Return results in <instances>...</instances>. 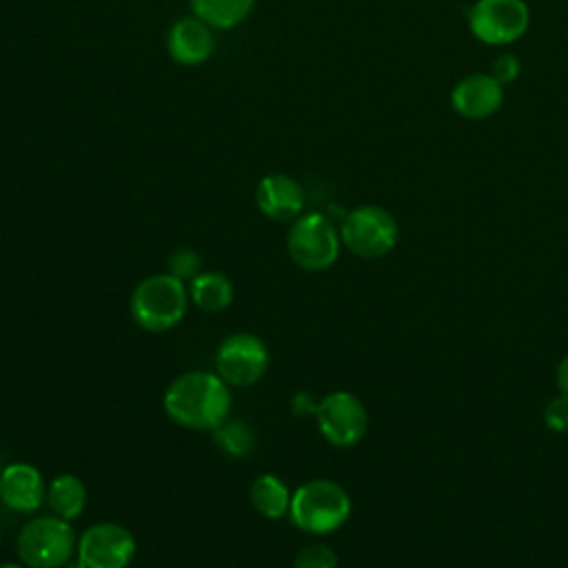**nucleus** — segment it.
<instances>
[{"mask_svg": "<svg viewBox=\"0 0 568 568\" xmlns=\"http://www.w3.org/2000/svg\"><path fill=\"white\" fill-rule=\"evenodd\" d=\"M231 386L215 371L180 373L164 390L169 419L189 430H215L231 417Z\"/></svg>", "mask_w": 568, "mask_h": 568, "instance_id": "nucleus-1", "label": "nucleus"}, {"mask_svg": "<svg viewBox=\"0 0 568 568\" xmlns=\"http://www.w3.org/2000/svg\"><path fill=\"white\" fill-rule=\"evenodd\" d=\"M189 304L191 297L186 282L164 271L138 282L129 300V311L142 331L164 333L184 320Z\"/></svg>", "mask_w": 568, "mask_h": 568, "instance_id": "nucleus-2", "label": "nucleus"}, {"mask_svg": "<svg viewBox=\"0 0 568 568\" xmlns=\"http://www.w3.org/2000/svg\"><path fill=\"white\" fill-rule=\"evenodd\" d=\"M291 524L308 535H331L351 517V497L333 479H308L293 490L288 515Z\"/></svg>", "mask_w": 568, "mask_h": 568, "instance_id": "nucleus-3", "label": "nucleus"}, {"mask_svg": "<svg viewBox=\"0 0 568 568\" xmlns=\"http://www.w3.org/2000/svg\"><path fill=\"white\" fill-rule=\"evenodd\" d=\"M78 535L71 521L47 513L20 526L16 555L29 568H67L75 559Z\"/></svg>", "mask_w": 568, "mask_h": 568, "instance_id": "nucleus-4", "label": "nucleus"}, {"mask_svg": "<svg viewBox=\"0 0 568 568\" xmlns=\"http://www.w3.org/2000/svg\"><path fill=\"white\" fill-rule=\"evenodd\" d=\"M286 251L295 266L317 273L333 266L342 251L339 229L320 211L302 213L286 231Z\"/></svg>", "mask_w": 568, "mask_h": 568, "instance_id": "nucleus-5", "label": "nucleus"}, {"mask_svg": "<svg viewBox=\"0 0 568 568\" xmlns=\"http://www.w3.org/2000/svg\"><path fill=\"white\" fill-rule=\"evenodd\" d=\"M342 246L362 260H377L390 253L399 237L395 215L379 204L353 206L339 224Z\"/></svg>", "mask_w": 568, "mask_h": 568, "instance_id": "nucleus-6", "label": "nucleus"}, {"mask_svg": "<svg viewBox=\"0 0 568 568\" xmlns=\"http://www.w3.org/2000/svg\"><path fill=\"white\" fill-rule=\"evenodd\" d=\"M468 31L486 47H508L530 27L526 0H475L466 13Z\"/></svg>", "mask_w": 568, "mask_h": 568, "instance_id": "nucleus-7", "label": "nucleus"}, {"mask_svg": "<svg viewBox=\"0 0 568 568\" xmlns=\"http://www.w3.org/2000/svg\"><path fill=\"white\" fill-rule=\"evenodd\" d=\"M271 362L268 346L262 337L253 333H231L226 335L213 355V371L231 386L246 388L257 384Z\"/></svg>", "mask_w": 568, "mask_h": 568, "instance_id": "nucleus-8", "label": "nucleus"}, {"mask_svg": "<svg viewBox=\"0 0 568 568\" xmlns=\"http://www.w3.org/2000/svg\"><path fill=\"white\" fill-rule=\"evenodd\" d=\"M313 417L322 437L337 448L359 444L368 430L366 406L348 390H333L324 395L317 402Z\"/></svg>", "mask_w": 568, "mask_h": 568, "instance_id": "nucleus-9", "label": "nucleus"}, {"mask_svg": "<svg viewBox=\"0 0 568 568\" xmlns=\"http://www.w3.org/2000/svg\"><path fill=\"white\" fill-rule=\"evenodd\" d=\"M133 557L135 537L118 521H98L78 535L75 561L82 568H126Z\"/></svg>", "mask_w": 568, "mask_h": 568, "instance_id": "nucleus-10", "label": "nucleus"}, {"mask_svg": "<svg viewBox=\"0 0 568 568\" xmlns=\"http://www.w3.org/2000/svg\"><path fill=\"white\" fill-rule=\"evenodd\" d=\"M504 104V84L490 73L473 71L450 89V106L464 120H486Z\"/></svg>", "mask_w": 568, "mask_h": 568, "instance_id": "nucleus-11", "label": "nucleus"}, {"mask_svg": "<svg viewBox=\"0 0 568 568\" xmlns=\"http://www.w3.org/2000/svg\"><path fill=\"white\" fill-rule=\"evenodd\" d=\"M47 499V481L42 473L27 462H11L0 468V501L4 508L33 515Z\"/></svg>", "mask_w": 568, "mask_h": 568, "instance_id": "nucleus-12", "label": "nucleus"}, {"mask_svg": "<svg viewBox=\"0 0 568 568\" xmlns=\"http://www.w3.org/2000/svg\"><path fill=\"white\" fill-rule=\"evenodd\" d=\"M255 204L260 213L273 222H293L304 213L306 193L288 173H266L255 186Z\"/></svg>", "mask_w": 568, "mask_h": 568, "instance_id": "nucleus-13", "label": "nucleus"}, {"mask_svg": "<svg viewBox=\"0 0 568 568\" xmlns=\"http://www.w3.org/2000/svg\"><path fill=\"white\" fill-rule=\"evenodd\" d=\"M215 49L213 29L200 18L182 16L166 31V53L180 67L204 64Z\"/></svg>", "mask_w": 568, "mask_h": 568, "instance_id": "nucleus-14", "label": "nucleus"}, {"mask_svg": "<svg viewBox=\"0 0 568 568\" xmlns=\"http://www.w3.org/2000/svg\"><path fill=\"white\" fill-rule=\"evenodd\" d=\"M87 499H89L87 486L73 473H60L47 484L44 504L49 506V513H53L67 521H73L84 513Z\"/></svg>", "mask_w": 568, "mask_h": 568, "instance_id": "nucleus-15", "label": "nucleus"}, {"mask_svg": "<svg viewBox=\"0 0 568 568\" xmlns=\"http://www.w3.org/2000/svg\"><path fill=\"white\" fill-rule=\"evenodd\" d=\"M293 490L286 486V481L273 473H262L253 479L248 499L255 513H260L266 519H282L288 515Z\"/></svg>", "mask_w": 568, "mask_h": 568, "instance_id": "nucleus-16", "label": "nucleus"}, {"mask_svg": "<svg viewBox=\"0 0 568 568\" xmlns=\"http://www.w3.org/2000/svg\"><path fill=\"white\" fill-rule=\"evenodd\" d=\"M186 286L191 304L204 313H220L233 302V284L220 271H202Z\"/></svg>", "mask_w": 568, "mask_h": 568, "instance_id": "nucleus-17", "label": "nucleus"}, {"mask_svg": "<svg viewBox=\"0 0 568 568\" xmlns=\"http://www.w3.org/2000/svg\"><path fill=\"white\" fill-rule=\"evenodd\" d=\"M191 13L206 22L211 29H233L242 24L253 7L255 0H189Z\"/></svg>", "mask_w": 568, "mask_h": 568, "instance_id": "nucleus-18", "label": "nucleus"}, {"mask_svg": "<svg viewBox=\"0 0 568 568\" xmlns=\"http://www.w3.org/2000/svg\"><path fill=\"white\" fill-rule=\"evenodd\" d=\"M213 433V442L229 457H246L253 453L257 437L248 422L240 417H226Z\"/></svg>", "mask_w": 568, "mask_h": 568, "instance_id": "nucleus-19", "label": "nucleus"}, {"mask_svg": "<svg viewBox=\"0 0 568 568\" xmlns=\"http://www.w3.org/2000/svg\"><path fill=\"white\" fill-rule=\"evenodd\" d=\"M293 568H337V552L322 541H311L293 559Z\"/></svg>", "mask_w": 568, "mask_h": 568, "instance_id": "nucleus-20", "label": "nucleus"}, {"mask_svg": "<svg viewBox=\"0 0 568 568\" xmlns=\"http://www.w3.org/2000/svg\"><path fill=\"white\" fill-rule=\"evenodd\" d=\"M166 271H169L171 275H175L178 280H182V282L189 284L197 273L204 271V268H202V257H200V253H197L195 248L182 246V248H178V251H173V253L169 255Z\"/></svg>", "mask_w": 568, "mask_h": 568, "instance_id": "nucleus-21", "label": "nucleus"}, {"mask_svg": "<svg viewBox=\"0 0 568 568\" xmlns=\"http://www.w3.org/2000/svg\"><path fill=\"white\" fill-rule=\"evenodd\" d=\"M544 424L555 433L568 430V395H557L544 408Z\"/></svg>", "mask_w": 568, "mask_h": 568, "instance_id": "nucleus-22", "label": "nucleus"}, {"mask_svg": "<svg viewBox=\"0 0 568 568\" xmlns=\"http://www.w3.org/2000/svg\"><path fill=\"white\" fill-rule=\"evenodd\" d=\"M519 73H521V60L515 53H499L490 62V75L497 78V82H501L504 87L515 82Z\"/></svg>", "mask_w": 568, "mask_h": 568, "instance_id": "nucleus-23", "label": "nucleus"}, {"mask_svg": "<svg viewBox=\"0 0 568 568\" xmlns=\"http://www.w3.org/2000/svg\"><path fill=\"white\" fill-rule=\"evenodd\" d=\"M315 406H317V402H311V397L304 395V393H300V395L293 397V410H295V415H300V417L313 415V413H315Z\"/></svg>", "mask_w": 568, "mask_h": 568, "instance_id": "nucleus-24", "label": "nucleus"}, {"mask_svg": "<svg viewBox=\"0 0 568 568\" xmlns=\"http://www.w3.org/2000/svg\"><path fill=\"white\" fill-rule=\"evenodd\" d=\"M557 386H559V393L568 395V355H564L561 362L557 364Z\"/></svg>", "mask_w": 568, "mask_h": 568, "instance_id": "nucleus-25", "label": "nucleus"}, {"mask_svg": "<svg viewBox=\"0 0 568 568\" xmlns=\"http://www.w3.org/2000/svg\"><path fill=\"white\" fill-rule=\"evenodd\" d=\"M0 568H29V566L18 559V561H4V564H0Z\"/></svg>", "mask_w": 568, "mask_h": 568, "instance_id": "nucleus-26", "label": "nucleus"}, {"mask_svg": "<svg viewBox=\"0 0 568 568\" xmlns=\"http://www.w3.org/2000/svg\"><path fill=\"white\" fill-rule=\"evenodd\" d=\"M0 468H2V466H0Z\"/></svg>", "mask_w": 568, "mask_h": 568, "instance_id": "nucleus-27", "label": "nucleus"}]
</instances>
